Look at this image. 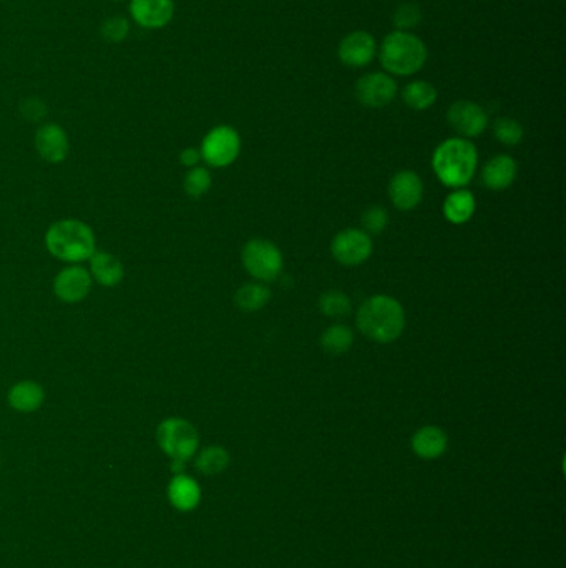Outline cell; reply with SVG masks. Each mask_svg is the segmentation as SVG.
<instances>
[{
  "mask_svg": "<svg viewBox=\"0 0 566 568\" xmlns=\"http://www.w3.org/2000/svg\"><path fill=\"white\" fill-rule=\"evenodd\" d=\"M45 246L57 259L79 265L96 251V238L94 230L80 219H60L45 233Z\"/></svg>",
  "mask_w": 566,
  "mask_h": 568,
  "instance_id": "3957f363",
  "label": "cell"
},
{
  "mask_svg": "<svg viewBox=\"0 0 566 568\" xmlns=\"http://www.w3.org/2000/svg\"><path fill=\"white\" fill-rule=\"evenodd\" d=\"M387 225H389V215L380 206H372L363 215V230L367 234H379L387 228Z\"/></svg>",
  "mask_w": 566,
  "mask_h": 568,
  "instance_id": "4dcf8cb0",
  "label": "cell"
},
{
  "mask_svg": "<svg viewBox=\"0 0 566 568\" xmlns=\"http://www.w3.org/2000/svg\"><path fill=\"white\" fill-rule=\"evenodd\" d=\"M447 122L462 138H475L486 132L488 115L484 107L470 100H459L447 111Z\"/></svg>",
  "mask_w": 566,
  "mask_h": 568,
  "instance_id": "30bf717a",
  "label": "cell"
},
{
  "mask_svg": "<svg viewBox=\"0 0 566 568\" xmlns=\"http://www.w3.org/2000/svg\"><path fill=\"white\" fill-rule=\"evenodd\" d=\"M374 244L371 234L364 230L348 228L337 233L331 244V251L340 265L357 266L367 261L372 255Z\"/></svg>",
  "mask_w": 566,
  "mask_h": 568,
  "instance_id": "ba28073f",
  "label": "cell"
},
{
  "mask_svg": "<svg viewBox=\"0 0 566 568\" xmlns=\"http://www.w3.org/2000/svg\"><path fill=\"white\" fill-rule=\"evenodd\" d=\"M130 14L140 27H166L175 15L173 0H130Z\"/></svg>",
  "mask_w": 566,
  "mask_h": 568,
  "instance_id": "4fadbf2b",
  "label": "cell"
},
{
  "mask_svg": "<svg viewBox=\"0 0 566 568\" xmlns=\"http://www.w3.org/2000/svg\"><path fill=\"white\" fill-rule=\"evenodd\" d=\"M379 58L389 75L410 77L424 68L429 52L427 45L416 34L394 30L380 43Z\"/></svg>",
  "mask_w": 566,
  "mask_h": 568,
  "instance_id": "277c9868",
  "label": "cell"
},
{
  "mask_svg": "<svg viewBox=\"0 0 566 568\" xmlns=\"http://www.w3.org/2000/svg\"><path fill=\"white\" fill-rule=\"evenodd\" d=\"M92 281L94 280L90 276V271L85 270L83 266H67L55 276V296L68 304L80 303L88 296L92 289Z\"/></svg>",
  "mask_w": 566,
  "mask_h": 568,
  "instance_id": "7c38bea8",
  "label": "cell"
},
{
  "mask_svg": "<svg viewBox=\"0 0 566 568\" xmlns=\"http://www.w3.org/2000/svg\"><path fill=\"white\" fill-rule=\"evenodd\" d=\"M166 495L176 510L191 512L200 505L202 488L193 477H189L187 473H178L170 480Z\"/></svg>",
  "mask_w": 566,
  "mask_h": 568,
  "instance_id": "2e32d148",
  "label": "cell"
},
{
  "mask_svg": "<svg viewBox=\"0 0 566 568\" xmlns=\"http://www.w3.org/2000/svg\"><path fill=\"white\" fill-rule=\"evenodd\" d=\"M157 442L170 459L188 462L200 449V434L188 420L168 418L157 429Z\"/></svg>",
  "mask_w": 566,
  "mask_h": 568,
  "instance_id": "5b68a950",
  "label": "cell"
},
{
  "mask_svg": "<svg viewBox=\"0 0 566 568\" xmlns=\"http://www.w3.org/2000/svg\"><path fill=\"white\" fill-rule=\"evenodd\" d=\"M357 327L361 333L380 344H389L404 333L405 311L402 304L387 295H376L365 299L359 308Z\"/></svg>",
  "mask_w": 566,
  "mask_h": 568,
  "instance_id": "6da1fadb",
  "label": "cell"
},
{
  "mask_svg": "<svg viewBox=\"0 0 566 568\" xmlns=\"http://www.w3.org/2000/svg\"><path fill=\"white\" fill-rule=\"evenodd\" d=\"M475 213V196L469 189L452 191L444 202V217L452 225L467 223Z\"/></svg>",
  "mask_w": 566,
  "mask_h": 568,
  "instance_id": "44dd1931",
  "label": "cell"
},
{
  "mask_svg": "<svg viewBox=\"0 0 566 568\" xmlns=\"http://www.w3.org/2000/svg\"><path fill=\"white\" fill-rule=\"evenodd\" d=\"M7 399L12 409L28 414L41 409L45 401V391L34 380H22L11 388Z\"/></svg>",
  "mask_w": 566,
  "mask_h": 568,
  "instance_id": "ffe728a7",
  "label": "cell"
},
{
  "mask_svg": "<svg viewBox=\"0 0 566 568\" xmlns=\"http://www.w3.org/2000/svg\"><path fill=\"white\" fill-rule=\"evenodd\" d=\"M378 54V41L365 30L348 34L337 47L339 60L351 68L367 67Z\"/></svg>",
  "mask_w": 566,
  "mask_h": 568,
  "instance_id": "8fae6325",
  "label": "cell"
},
{
  "mask_svg": "<svg viewBox=\"0 0 566 568\" xmlns=\"http://www.w3.org/2000/svg\"><path fill=\"white\" fill-rule=\"evenodd\" d=\"M493 136L505 147H516L524 140V127L509 117H500L493 123Z\"/></svg>",
  "mask_w": 566,
  "mask_h": 568,
  "instance_id": "4316f807",
  "label": "cell"
},
{
  "mask_svg": "<svg viewBox=\"0 0 566 568\" xmlns=\"http://www.w3.org/2000/svg\"><path fill=\"white\" fill-rule=\"evenodd\" d=\"M211 188V175L206 168L195 166L185 176V191L193 198H202Z\"/></svg>",
  "mask_w": 566,
  "mask_h": 568,
  "instance_id": "f1b7e54d",
  "label": "cell"
},
{
  "mask_svg": "<svg viewBox=\"0 0 566 568\" xmlns=\"http://www.w3.org/2000/svg\"><path fill=\"white\" fill-rule=\"evenodd\" d=\"M319 308L324 316L333 318V319H339V318H346L349 316L352 311V303L349 296L342 291H327L324 293L321 299H319Z\"/></svg>",
  "mask_w": 566,
  "mask_h": 568,
  "instance_id": "484cf974",
  "label": "cell"
},
{
  "mask_svg": "<svg viewBox=\"0 0 566 568\" xmlns=\"http://www.w3.org/2000/svg\"><path fill=\"white\" fill-rule=\"evenodd\" d=\"M180 162L188 168H195V166H198V163L202 162V153H200V150L185 149L180 155Z\"/></svg>",
  "mask_w": 566,
  "mask_h": 568,
  "instance_id": "d6a6232c",
  "label": "cell"
},
{
  "mask_svg": "<svg viewBox=\"0 0 566 568\" xmlns=\"http://www.w3.org/2000/svg\"><path fill=\"white\" fill-rule=\"evenodd\" d=\"M270 298L271 291L268 289V286L261 283L243 284L234 295V301H236L238 308L248 312L263 310L270 303Z\"/></svg>",
  "mask_w": 566,
  "mask_h": 568,
  "instance_id": "603a6c76",
  "label": "cell"
},
{
  "mask_svg": "<svg viewBox=\"0 0 566 568\" xmlns=\"http://www.w3.org/2000/svg\"><path fill=\"white\" fill-rule=\"evenodd\" d=\"M516 173H518V165L510 155H497L486 163L482 170V181L486 188L501 191L512 185Z\"/></svg>",
  "mask_w": 566,
  "mask_h": 568,
  "instance_id": "e0dca14e",
  "label": "cell"
},
{
  "mask_svg": "<svg viewBox=\"0 0 566 568\" xmlns=\"http://www.w3.org/2000/svg\"><path fill=\"white\" fill-rule=\"evenodd\" d=\"M35 149L42 158L49 163H62L67 158L68 136L57 123L42 125L35 135Z\"/></svg>",
  "mask_w": 566,
  "mask_h": 568,
  "instance_id": "9a60e30c",
  "label": "cell"
},
{
  "mask_svg": "<svg viewBox=\"0 0 566 568\" xmlns=\"http://www.w3.org/2000/svg\"><path fill=\"white\" fill-rule=\"evenodd\" d=\"M90 276L96 283L113 288L120 283L125 276L122 261L107 251H95L90 257Z\"/></svg>",
  "mask_w": 566,
  "mask_h": 568,
  "instance_id": "ac0fdd59",
  "label": "cell"
},
{
  "mask_svg": "<svg viewBox=\"0 0 566 568\" xmlns=\"http://www.w3.org/2000/svg\"><path fill=\"white\" fill-rule=\"evenodd\" d=\"M392 20H394L395 30L410 32L412 28L417 27L418 24H420L422 9L414 2H404L395 9Z\"/></svg>",
  "mask_w": 566,
  "mask_h": 568,
  "instance_id": "83f0119b",
  "label": "cell"
},
{
  "mask_svg": "<svg viewBox=\"0 0 566 568\" xmlns=\"http://www.w3.org/2000/svg\"><path fill=\"white\" fill-rule=\"evenodd\" d=\"M241 151L240 134L228 125H219L210 130L202 142V160L215 168L230 166Z\"/></svg>",
  "mask_w": 566,
  "mask_h": 568,
  "instance_id": "52a82bcc",
  "label": "cell"
},
{
  "mask_svg": "<svg viewBox=\"0 0 566 568\" xmlns=\"http://www.w3.org/2000/svg\"><path fill=\"white\" fill-rule=\"evenodd\" d=\"M20 111L30 122H39L41 119L45 117L47 109H45V104L39 98H27V100L22 102Z\"/></svg>",
  "mask_w": 566,
  "mask_h": 568,
  "instance_id": "1f68e13d",
  "label": "cell"
},
{
  "mask_svg": "<svg viewBox=\"0 0 566 568\" xmlns=\"http://www.w3.org/2000/svg\"><path fill=\"white\" fill-rule=\"evenodd\" d=\"M422 195H424V183L416 172L404 170L392 176L389 183V196L392 203L395 204V208L402 211L414 210L422 202Z\"/></svg>",
  "mask_w": 566,
  "mask_h": 568,
  "instance_id": "5bb4252c",
  "label": "cell"
},
{
  "mask_svg": "<svg viewBox=\"0 0 566 568\" xmlns=\"http://www.w3.org/2000/svg\"><path fill=\"white\" fill-rule=\"evenodd\" d=\"M243 265L246 271L259 281H274L283 271V253L268 240H251L244 244Z\"/></svg>",
  "mask_w": 566,
  "mask_h": 568,
  "instance_id": "8992f818",
  "label": "cell"
},
{
  "mask_svg": "<svg viewBox=\"0 0 566 568\" xmlns=\"http://www.w3.org/2000/svg\"><path fill=\"white\" fill-rule=\"evenodd\" d=\"M228 465H230V454L223 447H206L196 457V469L204 475H218L225 472Z\"/></svg>",
  "mask_w": 566,
  "mask_h": 568,
  "instance_id": "cb8c5ba5",
  "label": "cell"
},
{
  "mask_svg": "<svg viewBox=\"0 0 566 568\" xmlns=\"http://www.w3.org/2000/svg\"><path fill=\"white\" fill-rule=\"evenodd\" d=\"M478 165V153L470 140L455 136L442 142L432 157L437 178L450 188H462L472 181Z\"/></svg>",
  "mask_w": 566,
  "mask_h": 568,
  "instance_id": "7a4b0ae2",
  "label": "cell"
},
{
  "mask_svg": "<svg viewBox=\"0 0 566 568\" xmlns=\"http://www.w3.org/2000/svg\"><path fill=\"white\" fill-rule=\"evenodd\" d=\"M130 24L125 17H110L102 24V37L111 43H119L128 37Z\"/></svg>",
  "mask_w": 566,
  "mask_h": 568,
  "instance_id": "f546056e",
  "label": "cell"
},
{
  "mask_svg": "<svg viewBox=\"0 0 566 568\" xmlns=\"http://www.w3.org/2000/svg\"><path fill=\"white\" fill-rule=\"evenodd\" d=\"M401 95L407 107L418 111L431 109L432 105L437 102V88L432 85L431 81H410L402 88Z\"/></svg>",
  "mask_w": 566,
  "mask_h": 568,
  "instance_id": "7402d4cb",
  "label": "cell"
},
{
  "mask_svg": "<svg viewBox=\"0 0 566 568\" xmlns=\"http://www.w3.org/2000/svg\"><path fill=\"white\" fill-rule=\"evenodd\" d=\"M354 344V334L351 327L344 325H333L327 327L321 336V346L325 352L329 354H344L349 351Z\"/></svg>",
  "mask_w": 566,
  "mask_h": 568,
  "instance_id": "d4e9b609",
  "label": "cell"
},
{
  "mask_svg": "<svg viewBox=\"0 0 566 568\" xmlns=\"http://www.w3.org/2000/svg\"><path fill=\"white\" fill-rule=\"evenodd\" d=\"M447 434L437 426H425L412 437V449L422 459H437L447 450Z\"/></svg>",
  "mask_w": 566,
  "mask_h": 568,
  "instance_id": "d6986e66",
  "label": "cell"
},
{
  "mask_svg": "<svg viewBox=\"0 0 566 568\" xmlns=\"http://www.w3.org/2000/svg\"><path fill=\"white\" fill-rule=\"evenodd\" d=\"M397 95V83L389 73H365L356 83V96L367 109L387 107Z\"/></svg>",
  "mask_w": 566,
  "mask_h": 568,
  "instance_id": "9c48e42d",
  "label": "cell"
}]
</instances>
